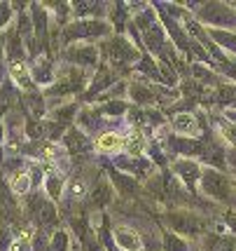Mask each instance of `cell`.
<instances>
[{"mask_svg":"<svg viewBox=\"0 0 236 251\" xmlns=\"http://www.w3.org/2000/svg\"><path fill=\"white\" fill-rule=\"evenodd\" d=\"M169 226H171L175 232H180V235H199V232H204L208 228V223H206L201 216H196V214H190V211H171L169 216Z\"/></svg>","mask_w":236,"mask_h":251,"instance_id":"1","label":"cell"},{"mask_svg":"<svg viewBox=\"0 0 236 251\" xmlns=\"http://www.w3.org/2000/svg\"><path fill=\"white\" fill-rule=\"evenodd\" d=\"M201 188L206 195L215 197V200H227L229 195V181L215 169H206L201 174Z\"/></svg>","mask_w":236,"mask_h":251,"instance_id":"2","label":"cell"},{"mask_svg":"<svg viewBox=\"0 0 236 251\" xmlns=\"http://www.w3.org/2000/svg\"><path fill=\"white\" fill-rule=\"evenodd\" d=\"M110 56H112L115 64H127V61L136 59V50L127 40L117 38V40H112V45H110Z\"/></svg>","mask_w":236,"mask_h":251,"instance_id":"3","label":"cell"},{"mask_svg":"<svg viewBox=\"0 0 236 251\" xmlns=\"http://www.w3.org/2000/svg\"><path fill=\"white\" fill-rule=\"evenodd\" d=\"M201 17H204L206 22H211V24H227V22H232V12H229V7H225V5H217V2L206 5L204 10H201Z\"/></svg>","mask_w":236,"mask_h":251,"instance_id":"4","label":"cell"},{"mask_svg":"<svg viewBox=\"0 0 236 251\" xmlns=\"http://www.w3.org/2000/svg\"><path fill=\"white\" fill-rule=\"evenodd\" d=\"M175 172H178V176L183 178L185 186H190V188L196 183V178H201V176H199V167L194 162H178L175 164Z\"/></svg>","mask_w":236,"mask_h":251,"instance_id":"5","label":"cell"},{"mask_svg":"<svg viewBox=\"0 0 236 251\" xmlns=\"http://www.w3.org/2000/svg\"><path fill=\"white\" fill-rule=\"evenodd\" d=\"M103 33H107V26L103 22H85L75 26V31H70V35L82 38V35H103Z\"/></svg>","mask_w":236,"mask_h":251,"instance_id":"6","label":"cell"},{"mask_svg":"<svg viewBox=\"0 0 236 251\" xmlns=\"http://www.w3.org/2000/svg\"><path fill=\"white\" fill-rule=\"evenodd\" d=\"M112 200V190H110V186H107L106 181H101L96 186V190L91 193V202L96 204V207H103V204H107Z\"/></svg>","mask_w":236,"mask_h":251,"instance_id":"7","label":"cell"},{"mask_svg":"<svg viewBox=\"0 0 236 251\" xmlns=\"http://www.w3.org/2000/svg\"><path fill=\"white\" fill-rule=\"evenodd\" d=\"M117 242H119V247L127 251H136L140 247L136 232H131V230H117Z\"/></svg>","mask_w":236,"mask_h":251,"instance_id":"8","label":"cell"},{"mask_svg":"<svg viewBox=\"0 0 236 251\" xmlns=\"http://www.w3.org/2000/svg\"><path fill=\"white\" fill-rule=\"evenodd\" d=\"M173 127H175L178 131H183V134H194V131H196V122H194L192 115L183 113V115H178V118H175Z\"/></svg>","mask_w":236,"mask_h":251,"instance_id":"9","label":"cell"},{"mask_svg":"<svg viewBox=\"0 0 236 251\" xmlns=\"http://www.w3.org/2000/svg\"><path fill=\"white\" fill-rule=\"evenodd\" d=\"M70 59H75V61H80V64H85V66H91L96 61V50L94 47H80V50H75L70 54Z\"/></svg>","mask_w":236,"mask_h":251,"instance_id":"10","label":"cell"},{"mask_svg":"<svg viewBox=\"0 0 236 251\" xmlns=\"http://www.w3.org/2000/svg\"><path fill=\"white\" fill-rule=\"evenodd\" d=\"M10 183H12V190H14V193H26L28 186H31V181H28V174H26V172H17V174H12Z\"/></svg>","mask_w":236,"mask_h":251,"instance_id":"11","label":"cell"},{"mask_svg":"<svg viewBox=\"0 0 236 251\" xmlns=\"http://www.w3.org/2000/svg\"><path fill=\"white\" fill-rule=\"evenodd\" d=\"M112 181L117 183L124 193H136L138 190V186H136V181L133 178H129V176H122V174H112Z\"/></svg>","mask_w":236,"mask_h":251,"instance_id":"12","label":"cell"},{"mask_svg":"<svg viewBox=\"0 0 236 251\" xmlns=\"http://www.w3.org/2000/svg\"><path fill=\"white\" fill-rule=\"evenodd\" d=\"M12 75H14V80H17L21 87H31V77H28V73H26L23 64H14V66H12Z\"/></svg>","mask_w":236,"mask_h":251,"instance_id":"13","label":"cell"},{"mask_svg":"<svg viewBox=\"0 0 236 251\" xmlns=\"http://www.w3.org/2000/svg\"><path fill=\"white\" fill-rule=\"evenodd\" d=\"M131 97H133L136 103H150L152 92L150 89H145V87H140V85H133V87H131Z\"/></svg>","mask_w":236,"mask_h":251,"instance_id":"14","label":"cell"},{"mask_svg":"<svg viewBox=\"0 0 236 251\" xmlns=\"http://www.w3.org/2000/svg\"><path fill=\"white\" fill-rule=\"evenodd\" d=\"M164 249L166 251H187V244H185L183 240H178L175 235L169 232V235L164 237Z\"/></svg>","mask_w":236,"mask_h":251,"instance_id":"15","label":"cell"},{"mask_svg":"<svg viewBox=\"0 0 236 251\" xmlns=\"http://www.w3.org/2000/svg\"><path fill=\"white\" fill-rule=\"evenodd\" d=\"M68 146H70L73 151H85V148H89V143L85 141V136H82L80 131H70V134H68Z\"/></svg>","mask_w":236,"mask_h":251,"instance_id":"16","label":"cell"},{"mask_svg":"<svg viewBox=\"0 0 236 251\" xmlns=\"http://www.w3.org/2000/svg\"><path fill=\"white\" fill-rule=\"evenodd\" d=\"M211 251H234V244L227 237H211Z\"/></svg>","mask_w":236,"mask_h":251,"instance_id":"17","label":"cell"},{"mask_svg":"<svg viewBox=\"0 0 236 251\" xmlns=\"http://www.w3.org/2000/svg\"><path fill=\"white\" fill-rule=\"evenodd\" d=\"M117 146H119V136H115V134H106V136L101 139V143H98L101 151H112V148H117Z\"/></svg>","mask_w":236,"mask_h":251,"instance_id":"18","label":"cell"},{"mask_svg":"<svg viewBox=\"0 0 236 251\" xmlns=\"http://www.w3.org/2000/svg\"><path fill=\"white\" fill-rule=\"evenodd\" d=\"M213 38H215V40H220V43L229 45L232 50H236V38H234V35H227V33H217V31H215Z\"/></svg>","mask_w":236,"mask_h":251,"instance_id":"19","label":"cell"},{"mask_svg":"<svg viewBox=\"0 0 236 251\" xmlns=\"http://www.w3.org/2000/svg\"><path fill=\"white\" fill-rule=\"evenodd\" d=\"M49 193H52V197H59V193H61V178L59 176H49Z\"/></svg>","mask_w":236,"mask_h":251,"instance_id":"20","label":"cell"},{"mask_svg":"<svg viewBox=\"0 0 236 251\" xmlns=\"http://www.w3.org/2000/svg\"><path fill=\"white\" fill-rule=\"evenodd\" d=\"M225 221L229 223V228L236 232V214H234V211H227V214H225Z\"/></svg>","mask_w":236,"mask_h":251,"instance_id":"21","label":"cell"},{"mask_svg":"<svg viewBox=\"0 0 236 251\" xmlns=\"http://www.w3.org/2000/svg\"><path fill=\"white\" fill-rule=\"evenodd\" d=\"M222 131H225V136L232 139V143H236V129L234 127H222Z\"/></svg>","mask_w":236,"mask_h":251,"instance_id":"22","label":"cell"}]
</instances>
